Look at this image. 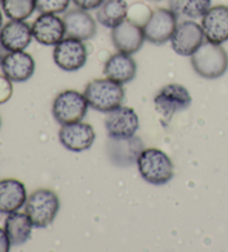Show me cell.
<instances>
[{
	"label": "cell",
	"mask_w": 228,
	"mask_h": 252,
	"mask_svg": "<svg viewBox=\"0 0 228 252\" xmlns=\"http://www.w3.org/2000/svg\"><path fill=\"white\" fill-rule=\"evenodd\" d=\"M190 63L201 78L217 79L227 71L228 54L222 45L206 41L190 56Z\"/></svg>",
	"instance_id": "obj_1"
},
{
	"label": "cell",
	"mask_w": 228,
	"mask_h": 252,
	"mask_svg": "<svg viewBox=\"0 0 228 252\" xmlns=\"http://www.w3.org/2000/svg\"><path fill=\"white\" fill-rule=\"evenodd\" d=\"M84 94L89 107L104 114L119 108L125 99L122 86L109 78L91 80L86 86Z\"/></svg>",
	"instance_id": "obj_2"
},
{
	"label": "cell",
	"mask_w": 228,
	"mask_h": 252,
	"mask_svg": "<svg viewBox=\"0 0 228 252\" xmlns=\"http://www.w3.org/2000/svg\"><path fill=\"white\" fill-rule=\"evenodd\" d=\"M140 176L148 184L166 185L174 177V164L163 150L149 148L143 150L137 159Z\"/></svg>",
	"instance_id": "obj_3"
},
{
	"label": "cell",
	"mask_w": 228,
	"mask_h": 252,
	"mask_svg": "<svg viewBox=\"0 0 228 252\" xmlns=\"http://www.w3.org/2000/svg\"><path fill=\"white\" fill-rule=\"evenodd\" d=\"M59 208L58 195L49 189L36 190L29 195L25 203L26 214L37 229H45L54 222Z\"/></svg>",
	"instance_id": "obj_4"
},
{
	"label": "cell",
	"mask_w": 228,
	"mask_h": 252,
	"mask_svg": "<svg viewBox=\"0 0 228 252\" xmlns=\"http://www.w3.org/2000/svg\"><path fill=\"white\" fill-rule=\"evenodd\" d=\"M88 107L85 94L77 90H65L54 100L52 116L60 125L77 123L85 118Z\"/></svg>",
	"instance_id": "obj_5"
},
{
	"label": "cell",
	"mask_w": 228,
	"mask_h": 252,
	"mask_svg": "<svg viewBox=\"0 0 228 252\" xmlns=\"http://www.w3.org/2000/svg\"><path fill=\"white\" fill-rule=\"evenodd\" d=\"M177 15L172 9L157 8L143 26L145 39L152 45H164L170 41L177 27Z\"/></svg>",
	"instance_id": "obj_6"
},
{
	"label": "cell",
	"mask_w": 228,
	"mask_h": 252,
	"mask_svg": "<svg viewBox=\"0 0 228 252\" xmlns=\"http://www.w3.org/2000/svg\"><path fill=\"white\" fill-rule=\"evenodd\" d=\"M52 57L61 70L77 71L86 64L88 51L82 40L67 37L55 46Z\"/></svg>",
	"instance_id": "obj_7"
},
{
	"label": "cell",
	"mask_w": 228,
	"mask_h": 252,
	"mask_svg": "<svg viewBox=\"0 0 228 252\" xmlns=\"http://www.w3.org/2000/svg\"><path fill=\"white\" fill-rule=\"evenodd\" d=\"M156 110L169 121L178 111H183L191 105V95L186 87L169 84L161 88L154 99Z\"/></svg>",
	"instance_id": "obj_8"
},
{
	"label": "cell",
	"mask_w": 228,
	"mask_h": 252,
	"mask_svg": "<svg viewBox=\"0 0 228 252\" xmlns=\"http://www.w3.org/2000/svg\"><path fill=\"white\" fill-rule=\"evenodd\" d=\"M204 32L201 26L196 21L186 20L177 25L170 38V43L175 53L184 57L190 56L203 45Z\"/></svg>",
	"instance_id": "obj_9"
},
{
	"label": "cell",
	"mask_w": 228,
	"mask_h": 252,
	"mask_svg": "<svg viewBox=\"0 0 228 252\" xmlns=\"http://www.w3.org/2000/svg\"><path fill=\"white\" fill-rule=\"evenodd\" d=\"M145 39L143 26L126 19L112 29V41L118 53L134 55L142 49Z\"/></svg>",
	"instance_id": "obj_10"
},
{
	"label": "cell",
	"mask_w": 228,
	"mask_h": 252,
	"mask_svg": "<svg viewBox=\"0 0 228 252\" xmlns=\"http://www.w3.org/2000/svg\"><path fill=\"white\" fill-rule=\"evenodd\" d=\"M96 139L94 128L81 121L61 125L59 140L66 149L74 153L88 150Z\"/></svg>",
	"instance_id": "obj_11"
},
{
	"label": "cell",
	"mask_w": 228,
	"mask_h": 252,
	"mask_svg": "<svg viewBox=\"0 0 228 252\" xmlns=\"http://www.w3.org/2000/svg\"><path fill=\"white\" fill-rule=\"evenodd\" d=\"M105 126L109 138L126 139L135 136L139 127V119L133 108L120 106L108 112Z\"/></svg>",
	"instance_id": "obj_12"
},
{
	"label": "cell",
	"mask_w": 228,
	"mask_h": 252,
	"mask_svg": "<svg viewBox=\"0 0 228 252\" xmlns=\"http://www.w3.org/2000/svg\"><path fill=\"white\" fill-rule=\"evenodd\" d=\"M32 29L35 40L43 46H56L66 36L64 19L55 14H40Z\"/></svg>",
	"instance_id": "obj_13"
},
{
	"label": "cell",
	"mask_w": 228,
	"mask_h": 252,
	"mask_svg": "<svg viewBox=\"0 0 228 252\" xmlns=\"http://www.w3.org/2000/svg\"><path fill=\"white\" fill-rule=\"evenodd\" d=\"M201 29L209 42L223 45L228 41V6H214L201 18Z\"/></svg>",
	"instance_id": "obj_14"
},
{
	"label": "cell",
	"mask_w": 228,
	"mask_h": 252,
	"mask_svg": "<svg viewBox=\"0 0 228 252\" xmlns=\"http://www.w3.org/2000/svg\"><path fill=\"white\" fill-rule=\"evenodd\" d=\"M143 150L144 143L136 136L126 139L109 138L107 143L108 157L118 167H129L135 162L137 163V159Z\"/></svg>",
	"instance_id": "obj_15"
},
{
	"label": "cell",
	"mask_w": 228,
	"mask_h": 252,
	"mask_svg": "<svg viewBox=\"0 0 228 252\" xmlns=\"http://www.w3.org/2000/svg\"><path fill=\"white\" fill-rule=\"evenodd\" d=\"M66 36L79 40H89L97 33V23L88 11L77 8L66 12L63 17Z\"/></svg>",
	"instance_id": "obj_16"
},
{
	"label": "cell",
	"mask_w": 228,
	"mask_h": 252,
	"mask_svg": "<svg viewBox=\"0 0 228 252\" xmlns=\"http://www.w3.org/2000/svg\"><path fill=\"white\" fill-rule=\"evenodd\" d=\"M0 67L12 82H25L33 77L36 63L33 56L26 51H12L5 56Z\"/></svg>",
	"instance_id": "obj_17"
},
{
	"label": "cell",
	"mask_w": 228,
	"mask_h": 252,
	"mask_svg": "<svg viewBox=\"0 0 228 252\" xmlns=\"http://www.w3.org/2000/svg\"><path fill=\"white\" fill-rule=\"evenodd\" d=\"M33 38V29L25 20H10L0 29V42L8 53L24 51Z\"/></svg>",
	"instance_id": "obj_18"
},
{
	"label": "cell",
	"mask_w": 228,
	"mask_h": 252,
	"mask_svg": "<svg viewBox=\"0 0 228 252\" xmlns=\"http://www.w3.org/2000/svg\"><path fill=\"white\" fill-rule=\"evenodd\" d=\"M27 201V190L17 179L0 180V214L18 211Z\"/></svg>",
	"instance_id": "obj_19"
},
{
	"label": "cell",
	"mask_w": 228,
	"mask_h": 252,
	"mask_svg": "<svg viewBox=\"0 0 228 252\" xmlns=\"http://www.w3.org/2000/svg\"><path fill=\"white\" fill-rule=\"evenodd\" d=\"M137 64L131 55L117 53L109 58L104 67V75L109 79L125 85L135 79Z\"/></svg>",
	"instance_id": "obj_20"
},
{
	"label": "cell",
	"mask_w": 228,
	"mask_h": 252,
	"mask_svg": "<svg viewBox=\"0 0 228 252\" xmlns=\"http://www.w3.org/2000/svg\"><path fill=\"white\" fill-rule=\"evenodd\" d=\"M34 224L28 215L24 212H12L5 220V230L11 246L17 247L27 242L32 237Z\"/></svg>",
	"instance_id": "obj_21"
},
{
	"label": "cell",
	"mask_w": 228,
	"mask_h": 252,
	"mask_svg": "<svg viewBox=\"0 0 228 252\" xmlns=\"http://www.w3.org/2000/svg\"><path fill=\"white\" fill-rule=\"evenodd\" d=\"M128 3L126 0H104L97 8V21L107 28H115L127 19Z\"/></svg>",
	"instance_id": "obj_22"
},
{
	"label": "cell",
	"mask_w": 228,
	"mask_h": 252,
	"mask_svg": "<svg viewBox=\"0 0 228 252\" xmlns=\"http://www.w3.org/2000/svg\"><path fill=\"white\" fill-rule=\"evenodd\" d=\"M210 8L212 0H170V9L177 17L184 15L190 19L203 18Z\"/></svg>",
	"instance_id": "obj_23"
},
{
	"label": "cell",
	"mask_w": 228,
	"mask_h": 252,
	"mask_svg": "<svg viewBox=\"0 0 228 252\" xmlns=\"http://www.w3.org/2000/svg\"><path fill=\"white\" fill-rule=\"evenodd\" d=\"M3 14L10 20H26L37 10L36 0H3Z\"/></svg>",
	"instance_id": "obj_24"
},
{
	"label": "cell",
	"mask_w": 228,
	"mask_h": 252,
	"mask_svg": "<svg viewBox=\"0 0 228 252\" xmlns=\"http://www.w3.org/2000/svg\"><path fill=\"white\" fill-rule=\"evenodd\" d=\"M72 0H36L37 11L40 14H61L68 9Z\"/></svg>",
	"instance_id": "obj_25"
},
{
	"label": "cell",
	"mask_w": 228,
	"mask_h": 252,
	"mask_svg": "<svg viewBox=\"0 0 228 252\" xmlns=\"http://www.w3.org/2000/svg\"><path fill=\"white\" fill-rule=\"evenodd\" d=\"M11 80L8 79L5 75H0V105L6 103L11 98L14 88Z\"/></svg>",
	"instance_id": "obj_26"
},
{
	"label": "cell",
	"mask_w": 228,
	"mask_h": 252,
	"mask_svg": "<svg viewBox=\"0 0 228 252\" xmlns=\"http://www.w3.org/2000/svg\"><path fill=\"white\" fill-rule=\"evenodd\" d=\"M73 1L78 8L88 11V10L97 9L104 0H73Z\"/></svg>",
	"instance_id": "obj_27"
},
{
	"label": "cell",
	"mask_w": 228,
	"mask_h": 252,
	"mask_svg": "<svg viewBox=\"0 0 228 252\" xmlns=\"http://www.w3.org/2000/svg\"><path fill=\"white\" fill-rule=\"evenodd\" d=\"M11 243L5 229L0 228V252L10 251Z\"/></svg>",
	"instance_id": "obj_28"
},
{
	"label": "cell",
	"mask_w": 228,
	"mask_h": 252,
	"mask_svg": "<svg viewBox=\"0 0 228 252\" xmlns=\"http://www.w3.org/2000/svg\"><path fill=\"white\" fill-rule=\"evenodd\" d=\"M8 54V51L3 48V46L1 45V42H0V66H1V63L3 58H5V56Z\"/></svg>",
	"instance_id": "obj_29"
},
{
	"label": "cell",
	"mask_w": 228,
	"mask_h": 252,
	"mask_svg": "<svg viewBox=\"0 0 228 252\" xmlns=\"http://www.w3.org/2000/svg\"><path fill=\"white\" fill-rule=\"evenodd\" d=\"M1 27H2V14L1 11H0V29H1Z\"/></svg>",
	"instance_id": "obj_30"
},
{
	"label": "cell",
	"mask_w": 228,
	"mask_h": 252,
	"mask_svg": "<svg viewBox=\"0 0 228 252\" xmlns=\"http://www.w3.org/2000/svg\"><path fill=\"white\" fill-rule=\"evenodd\" d=\"M149 1H155V2H157V1H161V0H149Z\"/></svg>",
	"instance_id": "obj_31"
},
{
	"label": "cell",
	"mask_w": 228,
	"mask_h": 252,
	"mask_svg": "<svg viewBox=\"0 0 228 252\" xmlns=\"http://www.w3.org/2000/svg\"><path fill=\"white\" fill-rule=\"evenodd\" d=\"M0 128H1V117H0Z\"/></svg>",
	"instance_id": "obj_32"
},
{
	"label": "cell",
	"mask_w": 228,
	"mask_h": 252,
	"mask_svg": "<svg viewBox=\"0 0 228 252\" xmlns=\"http://www.w3.org/2000/svg\"><path fill=\"white\" fill-rule=\"evenodd\" d=\"M2 1H3V0H0V3H2Z\"/></svg>",
	"instance_id": "obj_33"
}]
</instances>
